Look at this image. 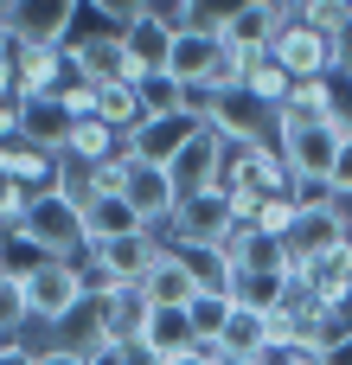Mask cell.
Here are the masks:
<instances>
[{"label":"cell","instance_id":"9","mask_svg":"<svg viewBox=\"0 0 352 365\" xmlns=\"http://www.w3.org/2000/svg\"><path fill=\"white\" fill-rule=\"evenodd\" d=\"M77 13H83V0H19L6 32L19 45H71L77 38Z\"/></svg>","mask_w":352,"mask_h":365},{"label":"cell","instance_id":"32","mask_svg":"<svg viewBox=\"0 0 352 365\" xmlns=\"http://www.w3.org/2000/svg\"><path fill=\"white\" fill-rule=\"evenodd\" d=\"M58 103H64V109H71V115L83 122V115H96V83H83V77H71V83L58 90Z\"/></svg>","mask_w":352,"mask_h":365},{"label":"cell","instance_id":"25","mask_svg":"<svg viewBox=\"0 0 352 365\" xmlns=\"http://www.w3.org/2000/svg\"><path fill=\"white\" fill-rule=\"evenodd\" d=\"M96 314H103V334L122 346V340H141V321H147V295L141 289H115V295H103V302H90Z\"/></svg>","mask_w":352,"mask_h":365},{"label":"cell","instance_id":"41","mask_svg":"<svg viewBox=\"0 0 352 365\" xmlns=\"http://www.w3.org/2000/svg\"><path fill=\"white\" fill-rule=\"evenodd\" d=\"M13 6H19V0H0V26H6V19H13Z\"/></svg>","mask_w":352,"mask_h":365},{"label":"cell","instance_id":"3","mask_svg":"<svg viewBox=\"0 0 352 365\" xmlns=\"http://www.w3.org/2000/svg\"><path fill=\"white\" fill-rule=\"evenodd\" d=\"M352 135V115H327V122H276V148L295 173V186H327V167L340 160Z\"/></svg>","mask_w":352,"mask_h":365},{"label":"cell","instance_id":"22","mask_svg":"<svg viewBox=\"0 0 352 365\" xmlns=\"http://www.w3.org/2000/svg\"><path fill=\"white\" fill-rule=\"evenodd\" d=\"M173 32H180V26H167L160 13H141L135 26H122V45H128V58H135V64H147V71H167Z\"/></svg>","mask_w":352,"mask_h":365},{"label":"cell","instance_id":"11","mask_svg":"<svg viewBox=\"0 0 352 365\" xmlns=\"http://www.w3.org/2000/svg\"><path fill=\"white\" fill-rule=\"evenodd\" d=\"M64 58H71V77H83V83H122L128 45H122V32H115V26H103V32L71 38V45H64Z\"/></svg>","mask_w":352,"mask_h":365},{"label":"cell","instance_id":"38","mask_svg":"<svg viewBox=\"0 0 352 365\" xmlns=\"http://www.w3.org/2000/svg\"><path fill=\"white\" fill-rule=\"evenodd\" d=\"M167 365H224V353L218 346H192V353H180V359H167Z\"/></svg>","mask_w":352,"mask_h":365},{"label":"cell","instance_id":"18","mask_svg":"<svg viewBox=\"0 0 352 365\" xmlns=\"http://www.w3.org/2000/svg\"><path fill=\"white\" fill-rule=\"evenodd\" d=\"M141 295H147V308H186L192 295H199V282H192V263H186V250H160V263L147 269V282H141Z\"/></svg>","mask_w":352,"mask_h":365},{"label":"cell","instance_id":"24","mask_svg":"<svg viewBox=\"0 0 352 365\" xmlns=\"http://www.w3.org/2000/svg\"><path fill=\"white\" fill-rule=\"evenodd\" d=\"M96 115L128 141L141 122H147V103H141V83H96Z\"/></svg>","mask_w":352,"mask_h":365},{"label":"cell","instance_id":"5","mask_svg":"<svg viewBox=\"0 0 352 365\" xmlns=\"http://www.w3.org/2000/svg\"><path fill=\"white\" fill-rule=\"evenodd\" d=\"M289 19H295V0H231V13H224L218 38H224L231 51H250V58H263Z\"/></svg>","mask_w":352,"mask_h":365},{"label":"cell","instance_id":"13","mask_svg":"<svg viewBox=\"0 0 352 365\" xmlns=\"http://www.w3.org/2000/svg\"><path fill=\"white\" fill-rule=\"evenodd\" d=\"M289 295H295V269H289V263H244V269L231 276V302H237V308L276 314Z\"/></svg>","mask_w":352,"mask_h":365},{"label":"cell","instance_id":"33","mask_svg":"<svg viewBox=\"0 0 352 365\" xmlns=\"http://www.w3.org/2000/svg\"><path fill=\"white\" fill-rule=\"evenodd\" d=\"M103 365H167V359H160L147 340H122V346H115V353H109Z\"/></svg>","mask_w":352,"mask_h":365},{"label":"cell","instance_id":"20","mask_svg":"<svg viewBox=\"0 0 352 365\" xmlns=\"http://www.w3.org/2000/svg\"><path fill=\"white\" fill-rule=\"evenodd\" d=\"M141 340H147L160 359H180V353H192V346H199V334H192V314H186V308H147Z\"/></svg>","mask_w":352,"mask_h":365},{"label":"cell","instance_id":"29","mask_svg":"<svg viewBox=\"0 0 352 365\" xmlns=\"http://www.w3.org/2000/svg\"><path fill=\"white\" fill-rule=\"evenodd\" d=\"M26 205H32V186H19L13 173H0V231H13L26 218Z\"/></svg>","mask_w":352,"mask_h":365},{"label":"cell","instance_id":"12","mask_svg":"<svg viewBox=\"0 0 352 365\" xmlns=\"http://www.w3.org/2000/svg\"><path fill=\"white\" fill-rule=\"evenodd\" d=\"M199 128H205L199 115H147V122L128 135V154H135V160H154V167H173L180 148H186Z\"/></svg>","mask_w":352,"mask_h":365},{"label":"cell","instance_id":"45","mask_svg":"<svg viewBox=\"0 0 352 365\" xmlns=\"http://www.w3.org/2000/svg\"><path fill=\"white\" fill-rule=\"evenodd\" d=\"M186 6H192V13H199V0H186Z\"/></svg>","mask_w":352,"mask_h":365},{"label":"cell","instance_id":"2","mask_svg":"<svg viewBox=\"0 0 352 365\" xmlns=\"http://www.w3.org/2000/svg\"><path fill=\"white\" fill-rule=\"evenodd\" d=\"M26 308H32V327H64L77 308H90V276H83V263H64V257H38L26 276Z\"/></svg>","mask_w":352,"mask_h":365},{"label":"cell","instance_id":"8","mask_svg":"<svg viewBox=\"0 0 352 365\" xmlns=\"http://www.w3.org/2000/svg\"><path fill=\"white\" fill-rule=\"evenodd\" d=\"M269 58L289 71V77H333V32L308 26V19H289L269 45Z\"/></svg>","mask_w":352,"mask_h":365},{"label":"cell","instance_id":"31","mask_svg":"<svg viewBox=\"0 0 352 365\" xmlns=\"http://www.w3.org/2000/svg\"><path fill=\"white\" fill-rule=\"evenodd\" d=\"M327 199L352 205V135H346V148H340V160L327 167Z\"/></svg>","mask_w":352,"mask_h":365},{"label":"cell","instance_id":"16","mask_svg":"<svg viewBox=\"0 0 352 365\" xmlns=\"http://www.w3.org/2000/svg\"><path fill=\"white\" fill-rule=\"evenodd\" d=\"M77 205H83V237H90V250H96V244H115V237L147 231V225H141V212H135L128 199H115V192H90V199H77Z\"/></svg>","mask_w":352,"mask_h":365},{"label":"cell","instance_id":"30","mask_svg":"<svg viewBox=\"0 0 352 365\" xmlns=\"http://www.w3.org/2000/svg\"><path fill=\"white\" fill-rule=\"evenodd\" d=\"M83 13H96L103 26H115V32H122V26H135V19L147 13V0H83Z\"/></svg>","mask_w":352,"mask_h":365},{"label":"cell","instance_id":"21","mask_svg":"<svg viewBox=\"0 0 352 365\" xmlns=\"http://www.w3.org/2000/svg\"><path fill=\"white\" fill-rule=\"evenodd\" d=\"M269 346H276V334H269V314H257V308H231L218 353H224V359H263Z\"/></svg>","mask_w":352,"mask_h":365},{"label":"cell","instance_id":"17","mask_svg":"<svg viewBox=\"0 0 352 365\" xmlns=\"http://www.w3.org/2000/svg\"><path fill=\"white\" fill-rule=\"evenodd\" d=\"M13 71H19V96H58V90L71 83L64 45H26V51L13 58Z\"/></svg>","mask_w":352,"mask_h":365},{"label":"cell","instance_id":"15","mask_svg":"<svg viewBox=\"0 0 352 365\" xmlns=\"http://www.w3.org/2000/svg\"><path fill=\"white\" fill-rule=\"evenodd\" d=\"M218 160H224V141H218L212 128H199V135L180 148V160L167 167V173H173V186H180V199L212 192V186H218Z\"/></svg>","mask_w":352,"mask_h":365},{"label":"cell","instance_id":"44","mask_svg":"<svg viewBox=\"0 0 352 365\" xmlns=\"http://www.w3.org/2000/svg\"><path fill=\"white\" fill-rule=\"evenodd\" d=\"M346 96H352V77H346ZM346 109H352V103H346Z\"/></svg>","mask_w":352,"mask_h":365},{"label":"cell","instance_id":"28","mask_svg":"<svg viewBox=\"0 0 352 365\" xmlns=\"http://www.w3.org/2000/svg\"><path fill=\"white\" fill-rule=\"evenodd\" d=\"M186 263H192V282H199V295H231V263L218 257V250H186Z\"/></svg>","mask_w":352,"mask_h":365},{"label":"cell","instance_id":"6","mask_svg":"<svg viewBox=\"0 0 352 365\" xmlns=\"http://www.w3.org/2000/svg\"><path fill=\"white\" fill-rule=\"evenodd\" d=\"M224 231H231V199L212 186V192L180 199V212H173V225H167V244H173V250H218Z\"/></svg>","mask_w":352,"mask_h":365},{"label":"cell","instance_id":"10","mask_svg":"<svg viewBox=\"0 0 352 365\" xmlns=\"http://www.w3.org/2000/svg\"><path fill=\"white\" fill-rule=\"evenodd\" d=\"M218 58H224V38H218L212 26H180V32H173V51H167V77L186 83V90H205Z\"/></svg>","mask_w":352,"mask_h":365},{"label":"cell","instance_id":"35","mask_svg":"<svg viewBox=\"0 0 352 365\" xmlns=\"http://www.w3.org/2000/svg\"><path fill=\"white\" fill-rule=\"evenodd\" d=\"M333 77H352V19L333 26Z\"/></svg>","mask_w":352,"mask_h":365},{"label":"cell","instance_id":"39","mask_svg":"<svg viewBox=\"0 0 352 365\" xmlns=\"http://www.w3.org/2000/svg\"><path fill=\"white\" fill-rule=\"evenodd\" d=\"M0 365H38V353H32V340H26V346H0Z\"/></svg>","mask_w":352,"mask_h":365},{"label":"cell","instance_id":"40","mask_svg":"<svg viewBox=\"0 0 352 365\" xmlns=\"http://www.w3.org/2000/svg\"><path fill=\"white\" fill-rule=\"evenodd\" d=\"M321 365H352V334H346V340H333V346L321 353Z\"/></svg>","mask_w":352,"mask_h":365},{"label":"cell","instance_id":"37","mask_svg":"<svg viewBox=\"0 0 352 365\" xmlns=\"http://www.w3.org/2000/svg\"><path fill=\"white\" fill-rule=\"evenodd\" d=\"M19 109H26V96L0 103V148H6V141H19Z\"/></svg>","mask_w":352,"mask_h":365},{"label":"cell","instance_id":"23","mask_svg":"<svg viewBox=\"0 0 352 365\" xmlns=\"http://www.w3.org/2000/svg\"><path fill=\"white\" fill-rule=\"evenodd\" d=\"M327 115H346L333 103V77H295L289 103L276 109V122H327Z\"/></svg>","mask_w":352,"mask_h":365},{"label":"cell","instance_id":"42","mask_svg":"<svg viewBox=\"0 0 352 365\" xmlns=\"http://www.w3.org/2000/svg\"><path fill=\"white\" fill-rule=\"evenodd\" d=\"M224 365H257V359H224Z\"/></svg>","mask_w":352,"mask_h":365},{"label":"cell","instance_id":"36","mask_svg":"<svg viewBox=\"0 0 352 365\" xmlns=\"http://www.w3.org/2000/svg\"><path fill=\"white\" fill-rule=\"evenodd\" d=\"M257 365H321V353H301V346H269Z\"/></svg>","mask_w":352,"mask_h":365},{"label":"cell","instance_id":"1","mask_svg":"<svg viewBox=\"0 0 352 365\" xmlns=\"http://www.w3.org/2000/svg\"><path fill=\"white\" fill-rule=\"evenodd\" d=\"M6 237H13V244H26L32 257H64V263H83V257H90V237H83V205H77L64 186L32 192L26 218H19Z\"/></svg>","mask_w":352,"mask_h":365},{"label":"cell","instance_id":"27","mask_svg":"<svg viewBox=\"0 0 352 365\" xmlns=\"http://www.w3.org/2000/svg\"><path fill=\"white\" fill-rule=\"evenodd\" d=\"M231 295H192L186 302V314H192V334H199V346H218L224 340V321H231Z\"/></svg>","mask_w":352,"mask_h":365},{"label":"cell","instance_id":"34","mask_svg":"<svg viewBox=\"0 0 352 365\" xmlns=\"http://www.w3.org/2000/svg\"><path fill=\"white\" fill-rule=\"evenodd\" d=\"M38 365H96L90 353H77V346H64V340H45V346H32Z\"/></svg>","mask_w":352,"mask_h":365},{"label":"cell","instance_id":"19","mask_svg":"<svg viewBox=\"0 0 352 365\" xmlns=\"http://www.w3.org/2000/svg\"><path fill=\"white\" fill-rule=\"evenodd\" d=\"M122 148H128V141H122L103 115H83V122L71 128V141H64V160H71V167H103V160H115Z\"/></svg>","mask_w":352,"mask_h":365},{"label":"cell","instance_id":"14","mask_svg":"<svg viewBox=\"0 0 352 365\" xmlns=\"http://www.w3.org/2000/svg\"><path fill=\"white\" fill-rule=\"evenodd\" d=\"M71 128H77V115H71L58 96H26V109H19V141H26V148H45V154L64 160Z\"/></svg>","mask_w":352,"mask_h":365},{"label":"cell","instance_id":"26","mask_svg":"<svg viewBox=\"0 0 352 365\" xmlns=\"http://www.w3.org/2000/svg\"><path fill=\"white\" fill-rule=\"evenodd\" d=\"M289 90H295V77H289L276 58H257V64H250V77H244V96H250L257 109H269V115L289 103Z\"/></svg>","mask_w":352,"mask_h":365},{"label":"cell","instance_id":"43","mask_svg":"<svg viewBox=\"0 0 352 365\" xmlns=\"http://www.w3.org/2000/svg\"><path fill=\"white\" fill-rule=\"evenodd\" d=\"M346 244H352V212H346Z\"/></svg>","mask_w":352,"mask_h":365},{"label":"cell","instance_id":"7","mask_svg":"<svg viewBox=\"0 0 352 365\" xmlns=\"http://www.w3.org/2000/svg\"><path fill=\"white\" fill-rule=\"evenodd\" d=\"M122 199L141 212V225H147V231H160V237H167V225H173V212H180V186H173V173H167V167H154V160H135V154H128V186H122Z\"/></svg>","mask_w":352,"mask_h":365},{"label":"cell","instance_id":"4","mask_svg":"<svg viewBox=\"0 0 352 365\" xmlns=\"http://www.w3.org/2000/svg\"><path fill=\"white\" fill-rule=\"evenodd\" d=\"M295 225L282 231V257H289V269H301V263H314L321 250H333V244H346V205L340 199H327V186H295Z\"/></svg>","mask_w":352,"mask_h":365}]
</instances>
